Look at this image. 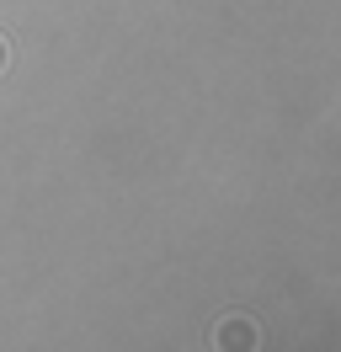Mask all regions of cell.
Returning a JSON list of instances; mask_svg holds the SVG:
<instances>
[{"instance_id":"1","label":"cell","mask_w":341,"mask_h":352,"mask_svg":"<svg viewBox=\"0 0 341 352\" xmlns=\"http://www.w3.org/2000/svg\"><path fill=\"white\" fill-rule=\"evenodd\" d=\"M6 59H11V48H6V38H0V69H6Z\"/></svg>"}]
</instances>
